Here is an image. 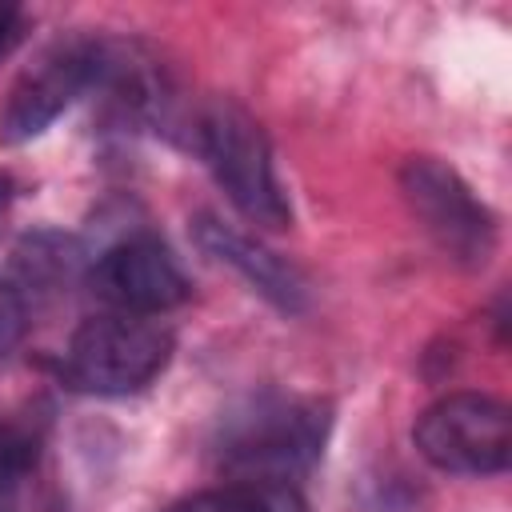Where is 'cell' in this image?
I'll use <instances>...</instances> for the list:
<instances>
[{"label": "cell", "mask_w": 512, "mask_h": 512, "mask_svg": "<svg viewBox=\"0 0 512 512\" xmlns=\"http://www.w3.org/2000/svg\"><path fill=\"white\" fill-rule=\"evenodd\" d=\"M332 428V408L308 396L264 392L244 400L220 424V468L232 484H260V488H288L304 476Z\"/></svg>", "instance_id": "1"}, {"label": "cell", "mask_w": 512, "mask_h": 512, "mask_svg": "<svg viewBox=\"0 0 512 512\" xmlns=\"http://www.w3.org/2000/svg\"><path fill=\"white\" fill-rule=\"evenodd\" d=\"M192 148L200 152L212 180L236 204L240 216L272 232L292 224V204L276 180L268 132L252 112L232 100L204 104L192 124Z\"/></svg>", "instance_id": "2"}, {"label": "cell", "mask_w": 512, "mask_h": 512, "mask_svg": "<svg viewBox=\"0 0 512 512\" xmlns=\"http://www.w3.org/2000/svg\"><path fill=\"white\" fill-rule=\"evenodd\" d=\"M172 328L156 316L100 312L88 316L64 352V376L92 396H128L148 388L172 360Z\"/></svg>", "instance_id": "3"}, {"label": "cell", "mask_w": 512, "mask_h": 512, "mask_svg": "<svg viewBox=\"0 0 512 512\" xmlns=\"http://www.w3.org/2000/svg\"><path fill=\"white\" fill-rule=\"evenodd\" d=\"M400 192L428 240L460 268L476 272L496 252V216L464 184L456 168L436 156H408L400 168Z\"/></svg>", "instance_id": "4"}, {"label": "cell", "mask_w": 512, "mask_h": 512, "mask_svg": "<svg viewBox=\"0 0 512 512\" xmlns=\"http://www.w3.org/2000/svg\"><path fill=\"white\" fill-rule=\"evenodd\" d=\"M428 464L456 476H496L512 460L508 408L488 392H452L436 400L412 428Z\"/></svg>", "instance_id": "5"}, {"label": "cell", "mask_w": 512, "mask_h": 512, "mask_svg": "<svg viewBox=\"0 0 512 512\" xmlns=\"http://www.w3.org/2000/svg\"><path fill=\"white\" fill-rule=\"evenodd\" d=\"M104 68V40H60L52 44L12 88L4 112H0V136L8 144L36 140L60 112H68L88 88L100 84Z\"/></svg>", "instance_id": "6"}, {"label": "cell", "mask_w": 512, "mask_h": 512, "mask_svg": "<svg viewBox=\"0 0 512 512\" xmlns=\"http://www.w3.org/2000/svg\"><path fill=\"white\" fill-rule=\"evenodd\" d=\"M88 280L92 292L112 304V312H132V316H160L184 304L192 292L176 256L152 232H136L104 248Z\"/></svg>", "instance_id": "7"}, {"label": "cell", "mask_w": 512, "mask_h": 512, "mask_svg": "<svg viewBox=\"0 0 512 512\" xmlns=\"http://www.w3.org/2000/svg\"><path fill=\"white\" fill-rule=\"evenodd\" d=\"M192 240L204 256L240 272L252 284V292H260L272 308H280L288 316L308 308V280L296 272V264H288L284 256H276L272 248L252 240L248 232H240V228L224 224L220 216L204 212V216L192 220Z\"/></svg>", "instance_id": "8"}, {"label": "cell", "mask_w": 512, "mask_h": 512, "mask_svg": "<svg viewBox=\"0 0 512 512\" xmlns=\"http://www.w3.org/2000/svg\"><path fill=\"white\" fill-rule=\"evenodd\" d=\"M80 244L60 236V232H36L16 248V268L24 272V280L40 284V288H56L68 284L80 268Z\"/></svg>", "instance_id": "9"}, {"label": "cell", "mask_w": 512, "mask_h": 512, "mask_svg": "<svg viewBox=\"0 0 512 512\" xmlns=\"http://www.w3.org/2000/svg\"><path fill=\"white\" fill-rule=\"evenodd\" d=\"M168 512H304L292 488H260V484H224L212 492H196Z\"/></svg>", "instance_id": "10"}, {"label": "cell", "mask_w": 512, "mask_h": 512, "mask_svg": "<svg viewBox=\"0 0 512 512\" xmlns=\"http://www.w3.org/2000/svg\"><path fill=\"white\" fill-rule=\"evenodd\" d=\"M36 464V436L20 424H0V488L24 480Z\"/></svg>", "instance_id": "11"}, {"label": "cell", "mask_w": 512, "mask_h": 512, "mask_svg": "<svg viewBox=\"0 0 512 512\" xmlns=\"http://www.w3.org/2000/svg\"><path fill=\"white\" fill-rule=\"evenodd\" d=\"M24 328H28V304H24V292L0 276V356H8L20 340H24Z\"/></svg>", "instance_id": "12"}, {"label": "cell", "mask_w": 512, "mask_h": 512, "mask_svg": "<svg viewBox=\"0 0 512 512\" xmlns=\"http://www.w3.org/2000/svg\"><path fill=\"white\" fill-rule=\"evenodd\" d=\"M24 40V12L20 8H0V60Z\"/></svg>", "instance_id": "13"}, {"label": "cell", "mask_w": 512, "mask_h": 512, "mask_svg": "<svg viewBox=\"0 0 512 512\" xmlns=\"http://www.w3.org/2000/svg\"><path fill=\"white\" fill-rule=\"evenodd\" d=\"M12 196H16V184L8 176H0V228L8 220V208H12Z\"/></svg>", "instance_id": "14"}]
</instances>
